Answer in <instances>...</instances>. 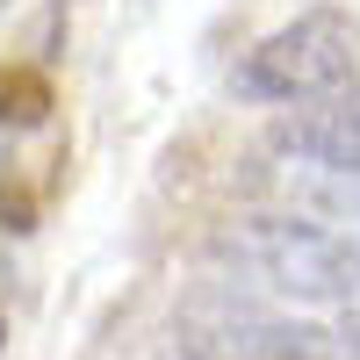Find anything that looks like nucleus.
I'll list each match as a JSON object with an SVG mask.
<instances>
[{
  "instance_id": "nucleus-1",
  "label": "nucleus",
  "mask_w": 360,
  "mask_h": 360,
  "mask_svg": "<svg viewBox=\"0 0 360 360\" xmlns=\"http://www.w3.org/2000/svg\"><path fill=\"white\" fill-rule=\"evenodd\" d=\"M353 79H360V22L346 8H303L274 37H259L245 65L231 72L245 101H324L346 94Z\"/></svg>"
},
{
  "instance_id": "nucleus-2",
  "label": "nucleus",
  "mask_w": 360,
  "mask_h": 360,
  "mask_svg": "<svg viewBox=\"0 0 360 360\" xmlns=\"http://www.w3.org/2000/svg\"><path fill=\"white\" fill-rule=\"evenodd\" d=\"M238 259L281 295H317V303H353L360 295V238L324 231L310 217H259L238 231Z\"/></svg>"
},
{
  "instance_id": "nucleus-3",
  "label": "nucleus",
  "mask_w": 360,
  "mask_h": 360,
  "mask_svg": "<svg viewBox=\"0 0 360 360\" xmlns=\"http://www.w3.org/2000/svg\"><path fill=\"white\" fill-rule=\"evenodd\" d=\"M274 144L281 159H303V166H332V173H353L360 180V108H303V115H281L274 123Z\"/></svg>"
},
{
  "instance_id": "nucleus-4",
  "label": "nucleus",
  "mask_w": 360,
  "mask_h": 360,
  "mask_svg": "<svg viewBox=\"0 0 360 360\" xmlns=\"http://www.w3.org/2000/svg\"><path fill=\"white\" fill-rule=\"evenodd\" d=\"M274 188H281V202L295 209V217H310L324 231H360V180L353 173L288 159V166H274Z\"/></svg>"
},
{
  "instance_id": "nucleus-5",
  "label": "nucleus",
  "mask_w": 360,
  "mask_h": 360,
  "mask_svg": "<svg viewBox=\"0 0 360 360\" xmlns=\"http://www.w3.org/2000/svg\"><path fill=\"white\" fill-rule=\"evenodd\" d=\"M51 115V79L37 65H0V123L8 130H37Z\"/></svg>"
},
{
  "instance_id": "nucleus-6",
  "label": "nucleus",
  "mask_w": 360,
  "mask_h": 360,
  "mask_svg": "<svg viewBox=\"0 0 360 360\" xmlns=\"http://www.w3.org/2000/svg\"><path fill=\"white\" fill-rule=\"evenodd\" d=\"M339 353H346V360H360V317H346V324H339Z\"/></svg>"
},
{
  "instance_id": "nucleus-7",
  "label": "nucleus",
  "mask_w": 360,
  "mask_h": 360,
  "mask_svg": "<svg viewBox=\"0 0 360 360\" xmlns=\"http://www.w3.org/2000/svg\"><path fill=\"white\" fill-rule=\"evenodd\" d=\"M0 15H8V0H0Z\"/></svg>"
}]
</instances>
